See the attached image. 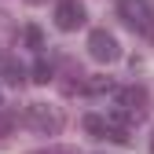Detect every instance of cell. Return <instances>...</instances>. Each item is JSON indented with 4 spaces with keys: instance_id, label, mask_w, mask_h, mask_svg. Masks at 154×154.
<instances>
[{
    "instance_id": "6da1fadb",
    "label": "cell",
    "mask_w": 154,
    "mask_h": 154,
    "mask_svg": "<svg viewBox=\"0 0 154 154\" xmlns=\"http://www.w3.org/2000/svg\"><path fill=\"white\" fill-rule=\"evenodd\" d=\"M118 18L140 37H154V4L150 0H118Z\"/></svg>"
},
{
    "instance_id": "5bb4252c",
    "label": "cell",
    "mask_w": 154,
    "mask_h": 154,
    "mask_svg": "<svg viewBox=\"0 0 154 154\" xmlns=\"http://www.w3.org/2000/svg\"><path fill=\"white\" fill-rule=\"evenodd\" d=\"M150 150H154V140H150Z\"/></svg>"
},
{
    "instance_id": "9a60e30c",
    "label": "cell",
    "mask_w": 154,
    "mask_h": 154,
    "mask_svg": "<svg viewBox=\"0 0 154 154\" xmlns=\"http://www.w3.org/2000/svg\"><path fill=\"white\" fill-rule=\"evenodd\" d=\"M0 99H4V95H0ZM0 110H4V106H0Z\"/></svg>"
},
{
    "instance_id": "8fae6325",
    "label": "cell",
    "mask_w": 154,
    "mask_h": 154,
    "mask_svg": "<svg viewBox=\"0 0 154 154\" xmlns=\"http://www.w3.org/2000/svg\"><path fill=\"white\" fill-rule=\"evenodd\" d=\"M33 154H77V150H70V147H44V150H33Z\"/></svg>"
},
{
    "instance_id": "52a82bcc",
    "label": "cell",
    "mask_w": 154,
    "mask_h": 154,
    "mask_svg": "<svg viewBox=\"0 0 154 154\" xmlns=\"http://www.w3.org/2000/svg\"><path fill=\"white\" fill-rule=\"evenodd\" d=\"M85 132L95 140H106V114H88L85 118Z\"/></svg>"
},
{
    "instance_id": "4fadbf2b",
    "label": "cell",
    "mask_w": 154,
    "mask_h": 154,
    "mask_svg": "<svg viewBox=\"0 0 154 154\" xmlns=\"http://www.w3.org/2000/svg\"><path fill=\"white\" fill-rule=\"evenodd\" d=\"M29 4H41V0H29Z\"/></svg>"
},
{
    "instance_id": "ba28073f",
    "label": "cell",
    "mask_w": 154,
    "mask_h": 154,
    "mask_svg": "<svg viewBox=\"0 0 154 154\" xmlns=\"http://www.w3.org/2000/svg\"><path fill=\"white\" fill-rule=\"evenodd\" d=\"M29 73H33V81H37V85H48L51 77H55V66H51V63L44 59V55H41V59L33 63V70H29Z\"/></svg>"
},
{
    "instance_id": "3957f363",
    "label": "cell",
    "mask_w": 154,
    "mask_h": 154,
    "mask_svg": "<svg viewBox=\"0 0 154 154\" xmlns=\"http://www.w3.org/2000/svg\"><path fill=\"white\" fill-rule=\"evenodd\" d=\"M26 125L37 132V136H55V132L63 128V114H59V106L29 103V106H26Z\"/></svg>"
},
{
    "instance_id": "8992f818",
    "label": "cell",
    "mask_w": 154,
    "mask_h": 154,
    "mask_svg": "<svg viewBox=\"0 0 154 154\" xmlns=\"http://www.w3.org/2000/svg\"><path fill=\"white\" fill-rule=\"evenodd\" d=\"M0 73H4V81H8V85H22L29 70L18 63V59H4V63H0Z\"/></svg>"
},
{
    "instance_id": "7a4b0ae2",
    "label": "cell",
    "mask_w": 154,
    "mask_h": 154,
    "mask_svg": "<svg viewBox=\"0 0 154 154\" xmlns=\"http://www.w3.org/2000/svg\"><path fill=\"white\" fill-rule=\"evenodd\" d=\"M118 114L128 121V125H136V121H143L147 118V103H150V95H147V88L143 85H128V88H118Z\"/></svg>"
},
{
    "instance_id": "9c48e42d",
    "label": "cell",
    "mask_w": 154,
    "mask_h": 154,
    "mask_svg": "<svg viewBox=\"0 0 154 154\" xmlns=\"http://www.w3.org/2000/svg\"><path fill=\"white\" fill-rule=\"evenodd\" d=\"M110 88H114V81H110V77H88L81 92H88V95H103V92H110Z\"/></svg>"
},
{
    "instance_id": "277c9868",
    "label": "cell",
    "mask_w": 154,
    "mask_h": 154,
    "mask_svg": "<svg viewBox=\"0 0 154 154\" xmlns=\"http://www.w3.org/2000/svg\"><path fill=\"white\" fill-rule=\"evenodd\" d=\"M88 55H92V59H99V63H114V59L121 55L118 37L106 33V29H92V37H88Z\"/></svg>"
},
{
    "instance_id": "5b68a950",
    "label": "cell",
    "mask_w": 154,
    "mask_h": 154,
    "mask_svg": "<svg viewBox=\"0 0 154 154\" xmlns=\"http://www.w3.org/2000/svg\"><path fill=\"white\" fill-rule=\"evenodd\" d=\"M85 18H88V11H85L81 0H59V8H55V26H59L63 33L81 29V26H85Z\"/></svg>"
},
{
    "instance_id": "30bf717a",
    "label": "cell",
    "mask_w": 154,
    "mask_h": 154,
    "mask_svg": "<svg viewBox=\"0 0 154 154\" xmlns=\"http://www.w3.org/2000/svg\"><path fill=\"white\" fill-rule=\"evenodd\" d=\"M26 44H29L33 51H44V33L37 29V26H26Z\"/></svg>"
},
{
    "instance_id": "7c38bea8",
    "label": "cell",
    "mask_w": 154,
    "mask_h": 154,
    "mask_svg": "<svg viewBox=\"0 0 154 154\" xmlns=\"http://www.w3.org/2000/svg\"><path fill=\"white\" fill-rule=\"evenodd\" d=\"M8 128H11V114H4V110H0V136H4Z\"/></svg>"
}]
</instances>
